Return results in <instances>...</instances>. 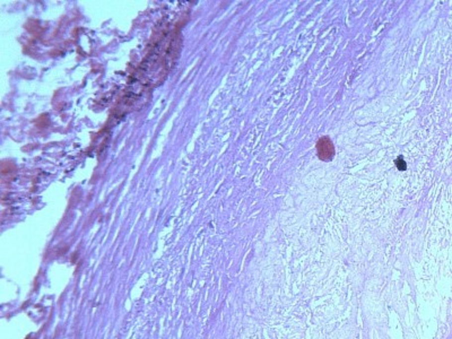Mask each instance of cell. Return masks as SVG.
Wrapping results in <instances>:
<instances>
[{"mask_svg": "<svg viewBox=\"0 0 452 339\" xmlns=\"http://www.w3.org/2000/svg\"><path fill=\"white\" fill-rule=\"evenodd\" d=\"M316 150H318V156L321 160H331V157L334 156V146L330 142L329 138L323 137L316 144Z\"/></svg>", "mask_w": 452, "mask_h": 339, "instance_id": "1", "label": "cell"}]
</instances>
